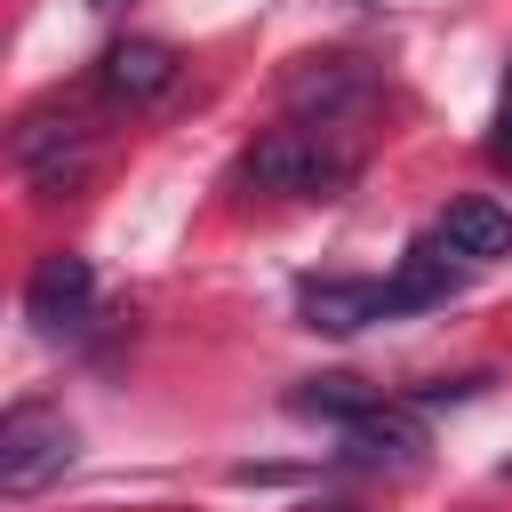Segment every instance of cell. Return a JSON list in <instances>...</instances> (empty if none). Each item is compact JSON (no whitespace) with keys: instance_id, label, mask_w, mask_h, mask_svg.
<instances>
[{"instance_id":"1","label":"cell","mask_w":512,"mask_h":512,"mask_svg":"<svg viewBox=\"0 0 512 512\" xmlns=\"http://www.w3.org/2000/svg\"><path fill=\"white\" fill-rule=\"evenodd\" d=\"M352 168H360V160H352L328 128H312V120L272 128V136L248 152V184H256V192H280V200H328V192L352 184Z\"/></svg>"},{"instance_id":"2","label":"cell","mask_w":512,"mask_h":512,"mask_svg":"<svg viewBox=\"0 0 512 512\" xmlns=\"http://www.w3.org/2000/svg\"><path fill=\"white\" fill-rule=\"evenodd\" d=\"M80 456V432L64 408L48 400H16L0 416V496H40L48 480H64Z\"/></svg>"},{"instance_id":"3","label":"cell","mask_w":512,"mask_h":512,"mask_svg":"<svg viewBox=\"0 0 512 512\" xmlns=\"http://www.w3.org/2000/svg\"><path fill=\"white\" fill-rule=\"evenodd\" d=\"M280 96H288L296 120L328 128V120H344V112H360L376 96V64H360V56H296L288 80H280Z\"/></svg>"},{"instance_id":"4","label":"cell","mask_w":512,"mask_h":512,"mask_svg":"<svg viewBox=\"0 0 512 512\" xmlns=\"http://www.w3.org/2000/svg\"><path fill=\"white\" fill-rule=\"evenodd\" d=\"M88 312H96V272H88V256H64V248L40 256L32 280H24V320H32L40 336H80Z\"/></svg>"},{"instance_id":"5","label":"cell","mask_w":512,"mask_h":512,"mask_svg":"<svg viewBox=\"0 0 512 512\" xmlns=\"http://www.w3.org/2000/svg\"><path fill=\"white\" fill-rule=\"evenodd\" d=\"M16 168L56 200V192H72L80 176H88V128L72 120V112H32L24 128H16Z\"/></svg>"},{"instance_id":"6","label":"cell","mask_w":512,"mask_h":512,"mask_svg":"<svg viewBox=\"0 0 512 512\" xmlns=\"http://www.w3.org/2000/svg\"><path fill=\"white\" fill-rule=\"evenodd\" d=\"M392 312V280H352V272H320L296 288V320L320 336H360L368 320Z\"/></svg>"},{"instance_id":"7","label":"cell","mask_w":512,"mask_h":512,"mask_svg":"<svg viewBox=\"0 0 512 512\" xmlns=\"http://www.w3.org/2000/svg\"><path fill=\"white\" fill-rule=\"evenodd\" d=\"M336 456L360 464V472H416L424 464V424L408 408H368V416L344 424V448Z\"/></svg>"},{"instance_id":"8","label":"cell","mask_w":512,"mask_h":512,"mask_svg":"<svg viewBox=\"0 0 512 512\" xmlns=\"http://www.w3.org/2000/svg\"><path fill=\"white\" fill-rule=\"evenodd\" d=\"M96 80H104L120 104H152V96L176 88V48H168V40H112L104 64H96Z\"/></svg>"},{"instance_id":"9","label":"cell","mask_w":512,"mask_h":512,"mask_svg":"<svg viewBox=\"0 0 512 512\" xmlns=\"http://www.w3.org/2000/svg\"><path fill=\"white\" fill-rule=\"evenodd\" d=\"M440 240L464 256V264H496V256H512V208H496V200H448V216H440Z\"/></svg>"},{"instance_id":"10","label":"cell","mask_w":512,"mask_h":512,"mask_svg":"<svg viewBox=\"0 0 512 512\" xmlns=\"http://www.w3.org/2000/svg\"><path fill=\"white\" fill-rule=\"evenodd\" d=\"M456 248L448 240H416L400 256V280H392V312H424V304H448L464 288V264H448Z\"/></svg>"},{"instance_id":"11","label":"cell","mask_w":512,"mask_h":512,"mask_svg":"<svg viewBox=\"0 0 512 512\" xmlns=\"http://www.w3.org/2000/svg\"><path fill=\"white\" fill-rule=\"evenodd\" d=\"M376 408V392L360 384V376H304L296 392H288V416H320V424H352V416H368Z\"/></svg>"},{"instance_id":"12","label":"cell","mask_w":512,"mask_h":512,"mask_svg":"<svg viewBox=\"0 0 512 512\" xmlns=\"http://www.w3.org/2000/svg\"><path fill=\"white\" fill-rule=\"evenodd\" d=\"M472 392H488V376H440V384H416L424 408H440V400H472Z\"/></svg>"},{"instance_id":"13","label":"cell","mask_w":512,"mask_h":512,"mask_svg":"<svg viewBox=\"0 0 512 512\" xmlns=\"http://www.w3.org/2000/svg\"><path fill=\"white\" fill-rule=\"evenodd\" d=\"M496 160L512 168V112H504V128H496Z\"/></svg>"},{"instance_id":"14","label":"cell","mask_w":512,"mask_h":512,"mask_svg":"<svg viewBox=\"0 0 512 512\" xmlns=\"http://www.w3.org/2000/svg\"><path fill=\"white\" fill-rule=\"evenodd\" d=\"M88 8H104V16H112V8H128V0H88Z\"/></svg>"},{"instance_id":"15","label":"cell","mask_w":512,"mask_h":512,"mask_svg":"<svg viewBox=\"0 0 512 512\" xmlns=\"http://www.w3.org/2000/svg\"><path fill=\"white\" fill-rule=\"evenodd\" d=\"M336 512H360V504H336Z\"/></svg>"},{"instance_id":"16","label":"cell","mask_w":512,"mask_h":512,"mask_svg":"<svg viewBox=\"0 0 512 512\" xmlns=\"http://www.w3.org/2000/svg\"><path fill=\"white\" fill-rule=\"evenodd\" d=\"M504 480H512V464H504Z\"/></svg>"}]
</instances>
